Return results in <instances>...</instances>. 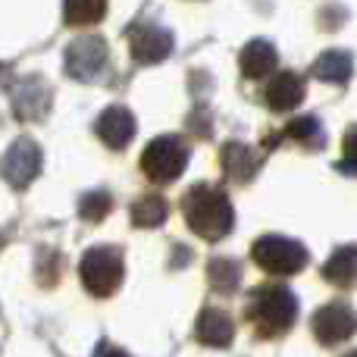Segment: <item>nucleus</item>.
<instances>
[{"label": "nucleus", "mask_w": 357, "mask_h": 357, "mask_svg": "<svg viewBox=\"0 0 357 357\" xmlns=\"http://www.w3.org/2000/svg\"><path fill=\"white\" fill-rule=\"evenodd\" d=\"M195 335H197V342H204V345H210V348H226L235 335V323L226 310L207 307V310H201V317H197Z\"/></svg>", "instance_id": "nucleus-11"}, {"label": "nucleus", "mask_w": 357, "mask_h": 357, "mask_svg": "<svg viewBox=\"0 0 357 357\" xmlns=\"http://www.w3.org/2000/svg\"><path fill=\"white\" fill-rule=\"evenodd\" d=\"M326 279L339 285H348L357 279V248H345L326 264Z\"/></svg>", "instance_id": "nucleus-19"}, {"label": "nucleus", "mask_w": 357, "mask_h": 357, "mask_svg": "<svg viewBox=\"0 0 357 357\" xmlns=\"http://www.w3.org/2000/svg\"><path fill=\"white\" fill-rule=\"evenodd\" d=\"M251 254L264 270L279 273V276H285V273H298L304 264H307V251H304L298 241L282 238V235H266V238H260Z\"/></svg>", "instance_id": "nucleus-6"}, {"label": "nucleus", "mask_w": 357, "mask_h": 357, "mask_svg": "<svg viewBox=\"0 0 357 357\" xmlns=\"http://www.w3.org/2000/svg\"><path fill=\"white\" fill-rule=\"evenodd\" d=\"M314 73L320 75V79H326V82H342V79H348V73H351V56L339 54V50L323 54L320 63L314 66Z\"/></svg>", "instance_id": "nucleus-21"}, {"label": "nucleus", "mask_w": 357, "mask_h": 357, "mask_svg": "<svg viewBox=\"0 0 357 357\" xmlns=\"http://www.w3.org/2000/svg\"><path fill=\"white\" fill-rule=\"evenodd\" d=\"M82 282L91 295L107 298L123 282V254L116 248H91L82 257Z\"/></svg>", "instance_id": "nucleus-4"}, {"label": "nucleus", "mask_w": 357, "mask_h": 357, "mask_svg": "<svg viewBox=\"0 0 357 357\" xmlns=\"http://www.w3.org/2000/svg\"><path fill=\"white\" fill-rule=\"evenodd\" d=\"M107 60H110V54H107L104 38L82 35V38H75L66 47V54H63V69H66V75L75 82H98L107 69Z\"/></svg>", "instance_id": "nucleus-5"}, {"label": "nucleus", "mask_w": 357, "mask_h": 357, "mask_svg": "<svg viewBox=\"0 0 357 357\" xmlns=\"http://www.w3.org/2000/svg\"><path fill=\"white\" fill-rule=\"evenodd\" d=\"M167 213H169V204L163 201L160 195H144L132 204V222L144 226V229L160 226V222L167 220Z\"/></svg>", "instance_id": "nucleus-16"}, {"label": "nucleus", "mask_w": 357, "mask_h": 357, "mask_svg": "<svg viewBox=\"0 0 357 357\" xmlns=\"http://www.w3.org/2000/svg\"><path fill=\"white\" fill-rule=\"evenodd\" d=\"M0 248H3V235H0Z\"/></svg>", "instance_id": "nucleus-26"}, {"label": "nucleus", "mask_w": 357, "mask_h": 357, "mask_svg": "<svg viewBox=\"0 0 357 357\" xmlns=\"http://www.w3.org/2000/svg\"><path fill=\"white\" fill-rule=\"evenodd\" d=\"M47 110H50V88L44 79L25 75V79H19L13 85V113L19 119L31 123V119H41Z\"/></svg>", "instance_id": "nucleus-9"}, {"label": "nucleus", "mask_w": 357, "mask_h": 357, "mask_svg": "<svg viewBox=\"0 0 357 357\" xmlns=\"http://www.w3.org/2000/svg\"><path fill=\"white\" fill-rule=\"evenodd\" d=\"M345 169L357 173V129L348 135V142H345Z\"/></svg>", "instance_id": "nucleus-23"}, {"label": "nucleus", "mask_w": 357, "mask_h": 357, "mask_svg": "<svg viewBox=\"0 0 357 357\" xmlns=\"http://www.w3.org/2000/svg\"><path fill=\"white\" fill-rule=\"evenodd\" d=\"M94 132H98V138L107 148L123 151L135 138V119H132V113L126 107H107L98 116V123H94Z\"/></svg>", "instance_id": "nucleus-10"}, {"label": "nucleus", "mask_w": 357, "mask_h": 357, "mask_svg": "<svg viewBox=\"0 0 357 357\" xmlns=\"http://www.w3.org/2000/svg\"><path fill=\"white\" fill-rule=\"evenodd\" d=\"M110 207H113V197H110V191H104V188L88 191L79 201V213H82V220H88V222H100L110 213Z\"/></svg>", "instance_id": "nucleus-20"}, {"label": "nucleus", "mask_w": 357, "mask_h": 357, "mask_svg": "<svg viewBox=\"0 0 357 357\" xmlns=\"http://www.w3.org/2000/svg\"><path fill=\"white\" fill-rule=\"evenodd\" d=\"M289 135H295L298 142L320 144V126H317L314 119H298L295 126H289Z\"/></svg>", "instance_id": "nucleus-22"}, {"label": "nucleus", "mask_w": 357, "mask_h": 357, "mask_svg": "<svg viewBox=\"0 0 357 357\" xmlns=\"http://www.w3.org/2000/svg\"><path fill=\"white\" fill-rule=\"evenodd\" d=\"M107 13V0H63V19L69 25L100 22Z\"/></svg>", "instance_id": "nucleus-17"}, {"label": "nucleus", "mask_w": 357, "mask_h": 357, "mask_svg": "<svg viewBox=\"0 0 357 357\" xmlns=\"http://www.w3.org/2000/svg\"><path fill=\"white\" fill-rule=\"evenodd\" d=\"M348 357H357V351H354V354H348Z\"/></svg>", "instance_id": "nucleus-27"}, {"label": "nucleus", "mask_w": 357, "mask_h": 357, "mask_svg": "<svg viewBox=\"0 0 357 357\" xmlns=\"http://www.w3.org/2000/svg\"><path fill=\"white\" fill-rule=\"evenodd\" d=\"M129 47L138 63L154 66V63L167 60V56L173 54V35H169L167 29H160V25L144 22L129 31Z\"/></svg>", "instance_id": "nucleus-8"}, {"label": "nucleus", "mask_w": 357, "mask_h": 357, "mask_svg": "<svg viewBox=\"0 0 357 357\" xmlns=\"http://www.w3.org/2000/svg\"><path fill=\"white\" fill-rule=\"evenodd\" d=\"M222 169H226V176L235 178V182H248V178L257 173V157H254L245 144L229 142L226 148H222Z\"/></svg>", "instance_id": "nucleus-14"}, {"label": "nucleus", "mask_w": 357, "mask_h": 357, "mask_svg": "<svg viewBox=\"0 0 357 357\" xmlns=\"http://www.w3.org/2000/svg\"><path fill=\"white\" fill-rule=\"evenodd\" d=\"M354 317L348 307H339V304H333V307L320 310V314L314 317V333L320 342H326V345H335V342L348 339V335L354 333Z\"/></svg>", "instance_id": "nucleus-12"}, {"label": "nucleus", "mask_w": 357, "mask_h": 357, "mask_svg": "<svg viewBox=\"0 0 357 357\" xmlns=\"http://www.w3.org/2000/svg\"><path fill=\"white\" fill-rule=\"evenodd\" d=\"M207 276H210V282H213L216 289L229 295V291H235L238 289V282H241V266L235 264V260L220 257V260H210Z\"/></svg>", "instance_id": "nucleus-18"}, {"label": "nucleus", "mask_w": 357, "mask_h": 357, "mask_svg": "<svg viewBox=\"0 0 357 357\" xmlns=\"http://www.w3.org/2000/svg\"><path fill=\"white\" fill-rule=\"evenodd\" d=\"M185 163H188V148H185L182 138L176 135H160L144 148L142 154V169L151 182L167 185L176 182L185 173Z\"/></svg>", "instance_id": "nucleus-3"}, {"label": "nucleus", "mask_w": 357, "mask_h": 357, "mask_svg": "<svg viewBox=\"0 0 357 357\" xmlns=\"http://www.w3.org/2000/svg\"><path fill=\"white\" fill-rule=\"evenodd\" d=\"M185 222L191 226V232H197L201 238L216 241L232 229V204L213 185H195L182 201Z\"/></svg>", "instance_id": "nucleus-1"}, {"label": "nucleus", "mask_w": 357, "mask_h": 357, "mask_svg": "<svg viewBox=\"0 0 357 357\" xmlns=\"http://www.w3.org/2000/svg\"><path fill=\"white\" fill-rule=\"evenodd\" d=\"M94 357H129V354H126L123 348H113V345H100V348H98V354H94Z\"/></svg>", "instance_id": "nucleus-24"}, {"label": "nucleus", "mask_w": 357, "mask_h": 357, "mask_svg": "<svg viewBox=\"0 0 357 357\" xmlns=\"http://www.w3.org/2000/svg\"><path fill=\"white\" fill-rule=\"evenodd\" d=\"M10 79H13V73L3 66V63H0V88H6V85H10Z\"/></svg>", "instance_id": "nucleus-25"}, {"label": "nucleus", "mask_w": 357, "mask_h": 357, "mask_svg": "<svg viewBox=\"0 0 357 357\" xmlns=\"http://www.w3.org/2000/svg\"><path fill=\"white\" fill-rule=\"evenodd\" d=\"M0 173L13 188H29L41 173V148L31 138H16L10 144V151L3 154Z\"/></svg>", "instance_id": "nucleus-7"}, {"label": "nucleus", "mask_w": 357, "mask_h": 357, "mask_svg": "<svg viewBox=\"0 0 357 357\" xmlns=\"http://www.w3.org/2000/svg\"><path fill=\"white\" fill-rule=\"evenodd\" d=\"M273 66H276V50L266 41H251L241 50V73L248 79H264Z\"/></svg>", "instance_id": "nucleus-15"}, {"label": "nucleus", "mask_w": 357, "mask_h": 357, "mask_svg": "<svg viewBox=\"0 0 357 357\" xmlns=\"http://www.w3.org/2000/svg\"><path fill=\"white\" fill-rule=\"evenodd\" d=\"M295 314L298 301L282 285H260L251 295V304H248V317H251L260 335H282L295 323Z\"/></svg>", "instance_id": "nucleus-2"}, {"label": "nucleus", "mask_w": 357, "mask_h": 357, "mask_svg": "<svg viewBox=\"0 0 357 357\" xmlns=\"http://www.w3.org/2000/svg\"><path fill=\"white\" fill-rule=\"evenodd\" d=\"M264 98H266V104H270L273 110H291V107L304 98V85H301V79H298L295 73H282V75H276V79L266 85Z\"/></svg>", "instance_id": "nucleus-13"}]
</instances>
